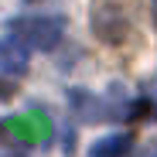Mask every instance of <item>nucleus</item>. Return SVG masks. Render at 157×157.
<instances>
[{
  "label": "nucleus",
  "instance_id": "f257e3e1",
  "mask_svg": "<svg viewBox=\"0 0 157 157\" xmlns=\"http://www.w3.org/2000/svg\"><path fill=\"white\" fill-rule=\"evenodd\" d=\"M10 34L34 51H51L62 34H65V21L62 17H14L10 21Z\"/></svg>",
  "mask_w": 157,
  "mask_h": 157
},
{
  "label": "nucleus",
  "instance_id": "f03ea898",
  "mask_svg": "<svg viewBox=\"0 0 157 157\" xmlns=\"http://www.w3.org/2000/svg\"><path fill=\"white\" fill-rule=\"evenodd\" d=\"M92 28L102 41H126L133 31V10H130V0H102L92 14Z\"/></svg>",
  "mask_w": 157,
  "mask_h": 157
},
{
  "label": "nucleus",
  "instance_id": "7ed1b4c3",
  "mask_svg": "<svg viewBox=\"0 0 157 157\" xmlns=\"http://www.w3.org/2000/svg\"><path fill=\"white\" fill-rule=\"evenodd\" d=\"M48 123L41 116H10L0 120V144H34L44 140Z\"/></svg>",
  "mask_w": 157,
  "mask_h": 157
},
{
  "label": "nucleus",
  "instance_id": "20e7f679",
  "mask_svg": "<svg viewBox=\"0 0 157 157\" xmlns=\"http://www.w3.org/2000/svg\"><path fill=\"white\" fill-rule=\"evenodd\" d=\"M0 72H7V75H24L28 72V48L14 34H7L0 41Z\"/></svg>",
  "mask_w": 157,
  "mask_h": 157
},
{
  "label": "nucleus",
  "instance_id": "39448f33",
  "mask_svg": "<svg viewBox=\"0 0 157 157\" xmlns=\"http://www.w3.org/2000/svg\"><path fill=\"white\" fill-rule=\"evenodd\" d=\"M130 147H133V137L130 133H109L89 147V157H126Z\"/></svg>",
  "mask_w": 157,
  "mask_h": 157
},
{
  "label": "nucleus",
  "instance_id": "423d86ee",
  "mask_svg": "<svg viewBox=\"0 0 157 157\" xmlns=\"http://www.w3.org/2000/svg\"><path fill=\"white\" fill-rule=\"evenodd\" d=\"M72 106H75V113L82 116V120H99V116H106V106H96V96H89V92H78V89H72Z\"/></svg>",
  "mask_w": 157,
  "mask_h": 157
},
{
  "label": "nucleus",
  "instance_id": "0eeeda50",
  "mask_svg": "<svg viewBox=\"0 0 157 157\" xmlns=\"http://www.w3.org/2000/svg\"><path fill=\"white\" fill-rule=\"evenodd\" d=\"M14 92H17V86H14V82H7V78H0V99H10Z\"/></svg>",
  "mask_w": 157,
  "mask_h": 157
},
{
  "label": "nucleus",
  "instance_id": "6e6552de",
  "mask_svg": "<svg viewBox=\"0 0 157 157\" xmlns=\"http://www.w3.org/2000/svg\"><path fill=\"white\" fill-rule=\"evenodd\" d=\"M154 21H157V0H154Z\"/></svg>",
  "mask_w": 157,
  "mask_h": 157
}]
</instances>
